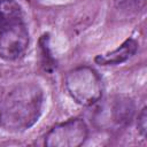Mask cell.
<instances>
[{"label":"cell","mask_w":147,"mask_h":147,"mask_svg":"<svg viewBox=\"0 0 147 147\" xmlns=\"http://www.w3.org/2000/svg\"><path fill=\"white\" fill-rule=\"evenodd\" d=\"M44 94L39 85L23 83L14 87L0 103V126L9 132H23L39 118Z\"/></svg>","instance_id":"6da1fadb"},{"label":"cell","mask_w":147,"mask_h":147,"mask_svg":"<svg viewBox=\"0 0 147 147\" xmlns=\"http://www.w3.org/2000/svg\"><path fill=\"white\" fill-rule=\"evenodd\" d=\"M29 45V31L21 6L15 0H0V56L20 59Z\"/></svg>","instance_id":"7a4b0ae2"},{"label":"cell","mask_w":147,"mask_h":147,"mask_svg":"<svg viewBox=\"0 0 147 147\" xmlns=\"http://www.w3.org/2000/svg\"><path fill=\"white\" fill-rule=\"evenodd\" d=\"M92 121L93 124L105 131H117L129 125L134 116L136 107L131 98L118 94L99 100Z\"/></svg>","instance_id":"3957f363"},{"label":"cell","mask_w":147,"mask_h":147,"mask_svg":"<svg viewBox=\"0 0 147 147\" xmlns=\"http://www.w3.org/2000/svg\"><path fill=\"white\" fill-rule=\"evenodd\" d=\"M65 88L80 106L95 105L102 95V82L91 67L83 65L70 70L65 76Z\"/></svg>","instance_id":"277c9868"},{"label":"cell","mask_w":147,"mask_h":147,"mask_svg":"<svg viewBox=\"0 0 147 147\" xmlns=\"http://www.w3.org/2000/svg\"><path fill=\"white\" fill-rule=\"evenodd\" d=\"M88 134L86 123L82 118H71L53 126L45 136L47 147H78Z\"/></svg>","instance_id":"5b68a950"},{"label":"cell","mask_w":147,"mask_h":147,"mask_svg":"<svg viewBox=\"0 0 147 147\" xmlns=\"http://www.w3.org/2000/svg\"><path fill=\"white\" fill-rule=\"evenodd\" d=\"M137 49H138V42L133 38H129L116 49L98 55L94 59V61L100 65L121 64V63L127 61L130 57H132L136 54Z\"/></svg>","instance_id":"8992f818"},{"label":"cell","mask_w":147,"mask_h":147,"mask_svg":"<svg viewBox=\"0 0 147 147\" xmlns=\"http://www.w3.org/2000/svg\"><path fill=\"white\" fill-rule=\"evenodd\" d=\"M115 7L125 13H137L142 10L146 5V0H114Z\"/></svg>","instance_id":"52a82bcc"},{"label":"cell","mask_w":147,"mask_h":147,"mask_svg":"<svg viewBox=\"0 0 147 147\" xmlns=\"http://www.w3.org/2000/svg\"><path fill=\"white\" fill-rule=\"evenodd\" d=\"M138 131L141 134L142 138L146 137V132H147V109L146 107H144L140 111V114L138 115Z\"/></svg>","instance_id":"ba28073f"}]
</instances>
